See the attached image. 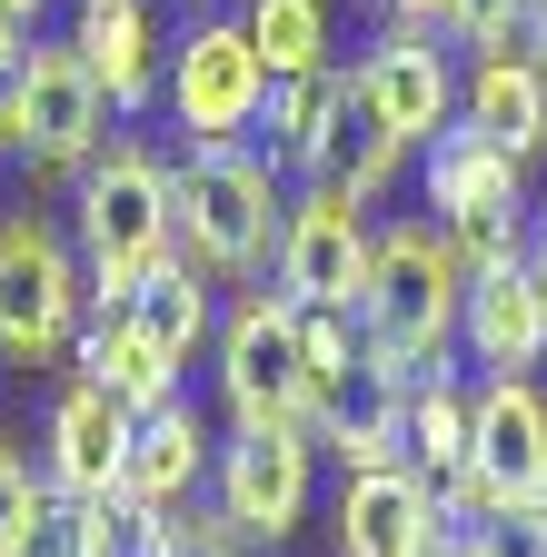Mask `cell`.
<instances>
[{
    "label": "cell",
    "mask_w": 547,
    "mask_h": 557,
    "mask_svg": "<svg viewBox=\"0 0 547 557\" xmlns=\"http://www.w3.org/2000/svg\"><path fill=\"white\" fill-rule=\"evenodd\" d=\"M249 40L269 60V81H309V70H328V0H249Z\"/></svg>",
    "instance_id": "22"
},
{
    "label": "cell",
    "mask_w": 547,
    "mask_h": 557,
    "mask_svg": "<svg viewBox=\"0 0 547 557\" xmlns=\"http://www.w3.org/2000/svg\"><path fill=\"white\" fill-rule=\"evenodd\" d=\"M80 379H100L120 408H160V398H179V369L140 338V319H129L120 299H100V319L80 329Z\"/></svg>",
    "instance_id": "19"
},
{
    "label": "cell",
    "mask_w": 547,
    "mask_h": 557,
    "mask_svg": "<svg viewBox=\"0 0 547 557\" xmlns=\"http://www.w3.org/2000/svg\"><path fill=\"white\" fill-rule=\"evenodd\" d=\"M80 299L90 269L71 259V239L40 220H0V348L11 359H60L80 338Z\"/></svg>",
    "instance_id": "7"
},
{
    "label": "cell",
    "mask_w": 547,
    "mask_h": 557,
    "mask_svg": "<svg viewBox=\"0 0 547 557\" xmlns=\"http://www.w3.org/2000/svg\"><path fill=\"white\" fill-rule=\"evenodd\" d=\"M21 81H30V50L0 40V150H11V129H21Z\"/></svg>",
    "instance_id": "28"
},
{
    "label": "cell",
    "mask_w": 547,
    "mask_h": 557,
    "mask_svg": "<svg viewBox=\"0 0 547 557\" xmlns=\"http://www.w3.org/2000/svg\"><path fill=\"white\" fill-rule=\"evenodd\" d=\"M458 309H468V249L448 239V220H398V230H378L369 299H359V329H369L378 359H398L408 379H419V369H448Z\"/></svg>",
    "instance_id": "1"
},
{
    "label": "cell",
    "mask_w": 547,
    "mask_h": 557,
    "mask_svg": "<svg viewBox=\"0 0 547 557\" xmlns=\"http://www.w3.org/2000/svg\"><path fill=\"white\" fill-rule=\"evenodd\" d=\"M458 338H468V359H477V369H537V359H547V299H537L527 259H488V269H468Z\"/></svg>",
    "instance_id": "15"
},
{
    "label": "cell",
    "mask_w": 547,
    "mask_h": 557,
    "mask_svg": "<svg viewBox=\"0 0 547 557\" xmlns=\"http://www.w3.org/2000/svg\"><path fill=\"white\" fill-rule=\"evenodd\" d=\"M398 468H419L428 487H448L468 468V388H448L438 369H419L398 398Z\"/></svg>",
    "instance_id": "21"
},
{
    "label": "cell",
    "mask_w": 547,
    "mask_h": 557,
    "mask_svg": "<svg viewBox=\"0 0 547 557\" xmlns=\"http://www.w3.org/2000/svg\"><path fill=\"white\" fill-rule=\"evenodd\" d=\"M160 90H170V120L189 139H249L259 110H269V60L249 40V21H199L170 70H160Z\"/></svg>",
    "instance_id": "8"
},
{
    "label": "cell",
    "mask_w": 547,
    "mask_h": 557,
    "mask_svg": "<svg viewBox=\"0 0 547 557\" xmlns=\"http://www.w3.org/2000/svg\"><path fill=\"white\" fill-rule=\"evenodd\" d=\"M50 498H60L50 468H30L11 438H0V557H21V547H30V528L50 518Z\"/></svg>",
    "instance_id": "24"
},
{
    "label": "cell",
    "mask_w": 547,
    "mask_h": 557,
    "mask_svg": "<svg viewBox=\"0 0 547 557\" xmlns=\"http://www.w3.org/2000/svg\"><path fill=\"white\" fill-rule=\"evenodd\" d=\"M369 199H349V189H299L289 199V230H279V299H299V309H359L369 299V259H378V239H369V220H359Z\"/></svg>",
    "instance_id": "10"
},
{
    "label": "cell",
    "mask_w": 547,
    "mask_h": 557,
    "mask_svg": "<svg viewBox=\"0 0 547 557\" xmlns=\"http://www.w3.org/2000/svg\"><path fill=\"white\" fill-rule=\"evenodd\" d=\"M0 40H21V0H0Z\"/></svg>",
    "instance_id": "33"
},
{
    "label": "cell",
    "mask_w": 547,
    "mask_h": 557,
    "mask_svg": "<svg viewBox=\"0 0 547 557\" xmlns=\"http://www.w3.org/2000/svg\"><path fill=\"white\" fill-rule=\"evenodd\" d=\"M199 478H210V429H199V408H189V398H160V408H140L120 487H129V498H150V508H179Z\"/></svg>",
    "instance_id": "18"
},
{
    "label": "cell",
    "mask_w": 547,
    "mask_h": 557,
    "mask_svg": "<svg viewBox=\"0 0 547 557\" xmlns=\"http://www.w3.org/2000/svg\"><path fill=\"white\" fill-rule=\"evenodd\" d=\"M160 557H239V537H229V518L210 508V518H170V547Z\"/></svg>",
    "instance_id": "26"
},
{
    "label": "cell",
    "mask_w": 547,
    "mask_h": 557,
    "mask_svg": "<svg viewBox=\"0 0 547 557\" xmlns=\"http://www.w3.org/2000/svg\"><path fill=\"white\" fill-rule=\"evenodd\" d=\"M349 81H359V100L378 110V129L398 150H428L438 129H458V70H448V50H428V30L369 40Z\"/></svg>",
    "instance_id": "12"
},
{
    "label": "cell",
    "mask_w": 547,
    "mask_h": 557,
    "mask_svg": "<svg viewBox=\"0 0 547 557\" xmlns=\"http://www.w3.org/2000/svg\"><path fill=\"white\" fill-rule=\"evenodd\" d=\"M438 557H488V537H477V528H448V537H438Z\"/></svg>",
    "instance_id": "32"
},
{
    "label": "cell",
    "mask_w": 547,
    "mask_h": 557,
    "mask_svg": "<svg viewBox=\"0 0 547 557\" xmlns=\"http://www.w3.org/2000/svg\"><path fill=\"white\" fill-rule=\"evenodd\" d=\"M71 50L90 60V81L110 90V110H150L160 90V30H150V0H80V21H71Z\"/></svg>",
    "instance_id": "17"
},
{
    "label": "cell",
    "mask_w": 547,
    "mask_h": 557,
    "mask_svg": "<svg viewBox=\"0 0 547 557\" xmlns=\"http://www.w3.org/2000/svg\"><path fill=\"white\" fill-rule=\"evenodd\" d=\"M21 557H90V537H80V508L71 498H50V518L30 528V547Z\"/></svg>",
    "instance_id": "27"
},
{
    "label": "cell",
    "mask_w": 547,
    "mask_h": 557,
    "mask_svg": "<svg viewBox=\"0 0 547 557\" xmlns=\"http://www.w3.org/2000/svg\"><path fill=\"white\" fill-rule=\"evenodd\" d=\"M220 398L239 429H299L309 418V329H299V299L259 289L229 309L220 329Z\"/></svg>",
    "instance_id": "5"
},
{
    "label": "cell",
    "mask_w": 547,
    "mask_h": 557,
    "mask_svg": "<svg viewBox=\"0 0 547 557\" xmlns=\"http://www.w3.org/2000/svg\"><path fill=\"white\" fill-rule=\"evenodd\" d=\"M527 278H537V299H547V209H537V230H527Z\"/></svg>",
    "instance_id": "31"
},
{
    "label": "cell",
    "mask_w": 547,
    "mask_h": 557,
    "mask_svg": "<svg viewBox=\"0 0 547 557\" xmlns=\"http://www.w3.org/2000/svg\"><path fill=\"white\" fill-rule=\"evenodd\" d=\"M100 139H110V90L90 81V60H80L71 40H30V81H21V129H11V150H21L40 180H80Z\"/></svg>",
    "instance_id": "9"
},
{
    "label": "cell",
    "mask_w": 547,
    "mask_h": 557,
    "mask_svg": "<svg viewBox=\"0 0 547 557\" xmlns=\"http://www.w3.org/2000/svg\"><path fill=\"white\" fill-rule=\"evenodd\" d=\"M518 11H527V0H448V40H468V50H508L518 40Z\"/></svg>",
    "instance_id": "25"
},
{
    "label": "cell",
    "mask_w": 547,
    "mask_h": 557,
    "mask_svg": "<svg viewBox=\"0 0 547 557\" xmlns=\"http://www.w3.org/2000/svg\"><path fill=\"white\" fill-rule=\"evenodd\" d=\"M428 209L448 220V239L468 249V269L488 259H527V160H508L488 129H438L428 139Z\"/></svg>",
    "instance_id": "4"
},
{
    "label": "cell",
    "mask_w": 547,
    "mask_h": 557,
    "mask_svg": "<svg viewBox=\"0 0 547 557\" xmlns=\"http://www.w3.org/2000/svg\"><path fill=\"white\" fill-rule=\"evenodd\" d=\"M458 120L488 129L508 160H537L547 150V70L508 40V50H477L468 81H458Z\"/></svg>",
    "instance_id": "16"
},
{
    "label": "cell",
    "mask_w": 547,
    "mask_h": 557,
    "mask_svg": "<svg viewBox=\"0 0 547 557\" xmlns=\"http://www.w3.org/2000/svg\"><path fill=\"white\" fill-rule=\"evenodd\" d=\"M71 209H80L90 299H129V289H140V278L179 249V180H170V160L140 150V139H100Z\"/></svg>",
    "instance_id": "3"
},
{
    "label": "cell",
    "mask_w": 547,
    "mask_h": 557,
    "mask_svg": "<svg viewBox=\"0 0 547 557\" xmlns=\"http://www.w3.org/2000/svg\"><path fill=\"white\" fill-rule=\"evenodd\" d=\"M328 537H338V557H438L448 518H438L419 468H349L338 508H328Z\"/></svg>",
    "instance_id": "13"
},
{
    "label": "cell",
    "mask_w": 547,
    "mask_h": 557,
    "mask_svg": "<svg viewBox=\"0 0 547 557\" xmlns=\"http://www.w3.org/2000/svg\"><path fill=\"white\" fill-rule=\"evenodd\" d=\"M170 180H179V259H199L210 278H259L279 259V230H289L279 160H259L249 139H189Z\"/></svg>",
    "instance_id": "2"
},
{
    "label": "cell",
    "mask_w": 547,
    "mask_h": 557,
    "mask_svg": "<svg viewBox=\"0 0 547 557\" xmlns=\"http://www.w3.org/2000/svg\"><path fill=\"white\" fill-rule=\"evenodd\" d=\"M388 21H398V30H438L448 0H388Z\"/></svg>",
    "instance_id": "30"
},
{
    "label": "cell",
    "mask_w": 547,
    "mask_h": 557,
    "mask_svg": "<svg viewBox=\"0 0 547 557\" xmlns=\"http://www.w3.org/2000/svg\"><path fill=\"white\" fill-rule=\"evenodd\" d=\"M129 429H140V408H120L100 379H71V388L50 398V487H60V498H100V487H120Z\"/></svg>",
    "instance_id": "14"
},
{
    "label": "cell",
    "mask_w": 547,
    "mask_h": 557,
    "mask_svg": "<svg viewBox=\"0 0 547 557\" xmlns=\"http://www.w3.org/2000/svg\"><path fill=\"white\" fill-rule=\"evenodd\" d=\"M518 50L547 70V0H527V11H518Z\"/></svg>",
    "instance_id": "29"
},
{
    "label": "cell",
    "mask_w": 547,
    "mask_h": 557,
    "mask_svg": "<svg viewBox=\"0 0 547 557\" xmlns=\"http://www.w3.org/2000/svg\"><path fill=\"white\" fill-rule=\"evenodd\" d=\"M30 11H40V0H21V21H30Z\"/></svg>",
    "instance_id": "34"
},
{
    "label": "cell",
    "mask_w": 547,
    "mask_h": 557,
    "mask_svg": "<svg viewBox=\"0 0 547 557\" xmlns=\"http://www.w3.org/2000/svg\"><path fill=\"white\" fill-rule=\"evenodd\" d=\"M537 508H547V478H537Z\"/></svg>",
    "instance_id": "35"
},
{
    "label": "cell",
    "mask_w": 547,
    "mask_h": 557,
    "mask_svg": "<svg viewBox=\"0 0 547 557\" xmlns=\"http://www.w3.org/2000/svg\"><path fill=\"white\" fill-rule=\"evenodd\" d=\"M71 508H80L90 557H160V547H170V508L129 498V487H100V498H71Z\"/></svg>",
    "instance_id": "23"
},
{
    "label": "cell",
    "mask_w": 547,
    "mask_h": 557,
    "mask_svg": "<svg viewBox=\"0 0 547 557\" xmlns=\"http://www.w3.org/2000/svg\"><path fill=\"white\" fill-rule=\"evenodd\" d=\"M120 309H129V319H140V338L160 348V359H170V369H189V348H199V338H210V269H199V259H179V249H170V259H160V269L140 278V289H129V299H120Z\"/></svg>",
    "instance_id": "20"
},
{
    "label": "cell",
    "mask_w": 547,
    "mask_h": 557,
    "mask_svg": "<svg viewBox=\"0 0 547 557\" xmlns=\"http://www.w3.org/2000/svg\"><path fill=\"white\" fill-rule=\"evenodd\" d=\"M309 418L299 429H229V448H210V508L229 518L239 547H279L309 518Z\"/></svg>",
    "instance_id": "6"
},
{
    "label": "cell",
    "mask_w": 547,
    "mask_h": 557,
    "mask_svg": "<svg viewBox=\"0 0 547 557\" xmlns=\"http://www.w3.org/2000/svg\"><path fill=\"white\" fill-rule=\"evenodd\" d=\"M398 139L378 129V110L359 100V81L349 70H319V90H309V120H299V139H289V170H309L319 189H349V199H378L388 180H398Z\"/></svg>",
    "instance_id": "11"
}]
</instances>
